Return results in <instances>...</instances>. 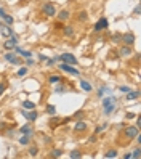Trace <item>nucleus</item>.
<instances>
[{"label": "nucleus", "mask_w": 141, "mask_h": 159, "mask_svg": "<svg viewBox=\"0 0 141 159\" xmlns=\"http://www.w3.org/2000/svg\"><path fill=\"white\" fill-rule=\"evenodd\" d=\"M138 133H140V129L136 125H128V127H124L122 138H125V140H133Z\"/></svg>", "instance_id": "2"}, {"label": "nucleus", "mask_w": 141, "mask_h": 159, "mask_svg": "<svg viewBox=\"0 0 141 159\" xmlns=\"http://www.w3.org/2000/svg\"><path fill=\"white\" fill-rule=\"evenodd\" d=\"M124 159H132V153H127V154L124 156Z\"/></svg>", "instance_id": "43"}, {"label": "nucleus", "mask_w": 141, "mask_h": 159, "mask_svg": "<svg viewBox=\"0 0 141 159\" xmlns=\"http://www.w3.org/2000/svg\"><path fill=\"white\" fill-rule=\"evenodd\" d=\"M135 15H140V5H136V8H135Z\"/></svg>", "instance_id": "44"}, {"label": "nucleus", "mask_w": 141, "mask_h": 159, "mask_svg": "<svg viewBox=\"0 0 141 159\" xmlns=\"http://www.w3.org/2000/svg\"><path fill=\"white\" fill-rule=\"evenodd\" d=\"M27 74V66L26 67H21V69L16 73V77H24V75Z\"/></svg>", "instance_id": "26"}, {"label": "nucleus", "mask_w": 141, "mask_h": 159, "mask_svg": "<svg viewBox=\"0 0 141 159\" xmlns=\"http://www.w3.org/2000/svg\"><path fill=\"white\" fill-rule=\"evenodd\" d=\"M122 42L125 43V45H133V43H135V34L133 32L122 34Z\"/></svg>", "instance_id": "10"}, {"label": "nucleus", "mask_w": 141, "mask_h": 159, "mask_svg": "<svg viewBox=\"0 0 141 159\" xmlns=\"http://www.w3.org/2000/svg\"><path fill=\"white\" fill-rule=\"evenodd\" d=\"M39 59H40V61H47V56H44V55H39Z\"/></svg>", "instance_id": "42"}, {"label": "nucleus", "mask_w": 141, "mask_h": 159, "mask_svg": "<svg viewBox=\"0 0 141 159\" xmlns=\"http://www.w3.org/2000/svg\"><path fill=\"white\" fill-rule=\"evenodd\" d=\"M69 158H70V159H79V158H82V154H80V151L74 149V151H70Z\"/></svg>", "instance_id": "23"}, {"label": "nucleus", "mask_w": 141, "mask_h": 159, "mask_svg": "<svg viewBox=\"0 0 141 159\" xmlns=\"http://www.w3.org/2000/svg\"><path fill=\"white\" fill-rule=\"evenodd\" d=\"M79 18H80V21H85V19H87V13H85V11H82Z\"/></svg>", "instance_id": "38"}, {"label": "nucleus", "mask_w": 141, "mask_h": 159, "mask_svg": "<svg viewBox=\"0 0 141 159\" xmlns=\"http://www.w3.org/2000/svg\"><path fill=\"white\" fill-rule=\"evenodd\" d=\"M29 141H31V135H24V133H23V137L19 138V145H27Z\"/></svg>", "instance_id": "21"}, {"label": "nucleus", "mask_w": 141, "mask_h": 159, "mask_svg": "<svg viewBox=\"0 0 141 159\" xmlns=\"http://www.w3.org/2000/svg\"><path fill=\"white\" fill-rule=\"evenodd\" d=\"M5 90H7V85L3 84V82H0V97H2L3 93H5Z\"/></svg>", "instance_id": "33"}, {"label": "nucleus", "mask_w": 141, "mask_h": 159, "mask_svg": "<svg viewBox=\"0 0 141 159\" xmlns=\"http://www.w3.org/2000/svg\"><path fill=\"white\" fill-rule=\"evenodd\" d=\"M63 32H64V35H66V37H72V35H74V27L72 26H64V29H63Z\"/></svg>", "instance_id": "18"}, {"label": "nucleus", "mask_w": 141, "mask_h": 159, "mask_svg": "<svg viewBox=\"0 0 141 159\" xmlns=\"http://www.w3.org/2000/svg\"><path fill=\"white\" fill-rule=\"evenodd\" d=\"M74 117H76V119H82V117H84V111H77V113L74 114Z\"/></svg>", "instance_id": "35"}, {"label": "nucleus", "mask_w": 141, "mask_h": 159, "mask_svg": "<svg viewBox=\"0 0 141 159\" xmlns=\"http://www.w3.org/2000/svg\"><path fill=\"white\" fill-rule=\"evenodd\" d=\"M72 2H76V0H72Z\"/></svg>", "instance_id": "46"}, {"label": "nucleus", "mask_w": 141, "mask_h": 159, "mask_svg": "<svg viewBox=\"0 0 141 159\" xmlns=\"http://www.w3.org/2000/svg\"><path fill=\"white\" fill-rule=\"evenodd\" d=\"M26 64H27V66H32V64H34V59H31V58H26Z\"/></svg>", "instance_id": "39"}, {"label": "nucleus", "mask_w": 141, "mask_h": 159, "mask_svg": "<svg viewBox=\"0 0 141 159\" xmlns=\"http://www.w3.org/2000/svg\"><path fill=\"white\" fill-rule=\"evenodd\" d=\"M2 24H3V23H0V26H2Z\"/></svg>", "instance_id": "45"}, {"label": "nucleus", "mask_w": 141, "mask_h": 159, "mask_svg": "<svg viewBox=\"0 0 141 159\" xmlns=\"http://www.w3.org/2000/svg\"><path fill=\"white\" fill-rule=\"evenodd\" d=\"M40 11L45 15V16L53 18L55 15H56V7H55L52 2H45V3H42V5H40Z\"/></svg>", "instance_id": "3"}, {"label": "nucleus", "mask_w": 141, "mask_h": 159, "mask_svg": "<svg viewBox=\"0 0 141 159\" xmlns=\"http://www.w3.org/2000/svg\"><path fill=\"white\" fill-rule=\"evenodd\" d=\"M104 158H117V149H114V148H112V149H108V151L104 153Z\"/></svg>", "instance_id": "20"}, {"label": "nucleus", "mask_w": 141, "mask_h": 159, "mask_svg": "<svg viewBox=\"0 0 141 159\" xmlns=\"http://www.w3.org/2000/svg\"><path fill=\"white\" fill-rule=\"evenodd\" d=\"M16 45H18V37H16V35H11L8 40H5V43H3V48H5V50H13Z\"/></svg>", "instance_id": "7"}, {"label": "nucleus", "mask_w": 141, "mask_h": 159, "mask_svg": "<svg viewBox=\"0 0 141 159\" xmlns=\"http://www.w3.org/2000/svg\"><path fill=\"white\" fill-rule=\"evenodd\" d=\"M23 108L24 109H35V105L32 101H23Z\"/></svg>", "instance_id": "22"}, {"label": "nucleus", "mask_w": 141, "mask_h": 159, "mask_svg": "<svg viewBox=\"0 0 141 159\" xmlns=\"http://www.w3.org/2000/svg\"><path fill=\"white\" fill-rule=\"evenodd\" d=\"M52 156H53V158H61V156H63V151H61V149H53V151H52Z\"/></svg>", "instance_id": "28"}, {"label": "nucleus", "mask_w": 141, "mask_h": 159, "mask_svg": "<svg viewBox=\"0 0 141 159\" xmlns=\"http://www.w3.org/2000/svg\"><path fill=\"white\" fill-rule=\"evenodd\" d=\"M0 34H2V37H7V39H10L11 35H15V32L11 31V27L8 24H2V26H0Z\"/></svg>", "instance_id": "9"}, {"label": "nucleus", "mask_w": 141, "mask_h": 159, "mask_svg": "<svg viewBox=\"0 0 141 159\" xmlns=\"http://www.w3.org/2000/svg\"><path fill=\"white\" fill-rule=\"evenodd\" d=\"M58 59L63 61V63H66V64H70V66H76L77 64V58L74 56L72 53H63V55L58 56Z\"/></svg>", "instance_id": "4"}, {"label": "nucleus", "mask_w": 141, "mask_h": 159, "mask_svg": "<svg viewBox=\"0 0 141 159\" xmlns=\"http://www.w3.org/2000/svg\"><path fill=\"white\" fill-rule=\"evenodd\" d=\"M2 19L5 21V24H8V26L13 24V16H10V15H5V16H3Z\"/></svg>", "instance_id": "25"}, {"label": "nucleus", "mask_w": 141, "mask_h": 159, "mask_svg": "<svg viewBox=\"0 0 141 159\" xmlns=\"http://www.w3.org/2000/svg\"><path fill=\"white\" fill-rule=\"evenodd\" d=\"M80 87H82V90H84V92H92V90H93L92 84L87 82V81H84V79H80Z\"/></svg>", "instance_id": "17"}, {"label": "nucleus", "mask_w": 141, "mask_h": 159, "mask_svg": "<svg viewBox=\"0 0 141 159\" xmlns=\"http://www.w3.org/2000/svg\"><path fill=\"white\" fill-rule=\"evenodd\" d=\"M45 113H47V114H50V116H55V114H56V108H55L53 105H47Z\"/></svg>", "instance_id": "19"}, {"label": "nucleus", "mask_w": 141, "mask_h": 159, "mask_svg": "<svg viewBox=\"0 0 141 159\" xmlns=\"http://www.w3.org/2000/svg\"><path fill=\"white\" fill-rule=\"evenodd\" d=\"M132 53H133L132 45H124L122 48L119 50V55H120V56H132Z\"/></svg>", "instance_id": "11"}, {"label": "nucleus", "mask_w": 141, "mask_h": 159, "mask_svg": "<svg viewBox=\"0 0 141 159\" xmlns=\"http://www.w3.org/2000/svg\"><path fill=\"white\" fill-rule=\"evenodd\" d=\"M3 58H5L8 63H11V64H19V63H21V61H19V58H18L15 53H7Z\"/></svg>", "instance_id": "12"}, {"label": "nucleus", "mask_w": 141, "mask_h": 159, "mask_svg": "<svg viewBox=\"0 0 141 159\" xmlns=\"http://www.w3.org/2000/svg\"><path fill=\"white\" fill-rule=\"evenodd\" d=\"M108 26H109L108 18H100V19H98V23L95 24V31H96V32H100V31H103V29H108Z\"/></svg>", "instance_id": "8"}, {"label": "nucleus", "mask_w": 141, "mask_h": 159, "mask_svg": "<svg viewBox=\"0 0 141 159\" xmlns=\"http://www.w3.org/2000/svg\"><path fill=\"white\" fill-rule=\"evenodd\" d=\"M138 98H140V92H138V90H130V92H127V100L128 101L138 100Z\"/></svg>", "instance_id": "14"}, {"label": "nucleus", "mask_w": 141, "mask_h": 159, "mask_svg": "<svg viewBox=\"0 0 141 159\" xmlns=\"http://www.w3.org/2000/svg\"><path fill=\"white\" fill-rule=\"evenodd\" d=\"M112 42H122V34H114L112 35Z\"/></svg>", "instance_id": "29"}, {"label": "nucleus", "mask_w": 141, "mask_h": 159, "mask_svg": "<svg viewBox=\"0 0 141 159\" xmlns=\"http://www.w3.org/2000/svg\"><path fill=\"white\" fill-rule=\"evenodd\" d=\"M21 114H23V116H24V117H26L29 122H34V121H37V117H39V113H37L35 109H24Z\"/></svg>", "instance_id": "6"}, {"label": "nucleus", "mask_w": 141, "mask_h": 159, "mask_svg": "<svg viewBox=\"0 0 141 159\" xmlns=\"http://www.w3.org/2000/svg\"><path fill=\"white\" fill-rule=\"evenodd\" d=\"M5 10H3V8H0V18H3V16H5Z\"/></svg>", "instance_id": "41"}, {"label": "nucleus", "mask_w": 141, "mask_h": 159, "mask_svg": "<svg viewBox=\"0 0 141 159\" xmlns=\"http://www.w3.org/2000/svg\"><path fill=\"white\" fill-rule=\"evenodd\" d=\"M135 117H136V127L140 129V127H141V117L140 116H135Z\"/></svg>", "instance_id": "40"}, {"label": "nucleus", "mask_w": 141, "mask_h": 159, "mask_svg": "<svg viewBox=\"0 0 141 159\" xmlns=\"http://www.w3.org/2000/svg\"><path fill=\"white\" fill-rule=\"evenodd\" d=\"M106 127H108V124H103V125H98L96 129H95V133H101L103 132V130L106 129Z\"/></svg>", "instance_id": "31"}, {"label": "nucleus", "mask_w": 141, "mask_h": 159, "mask_svg": "<svg viewBox=\"0 0 141 159\" xmlns=\"http://www.w3.org/2000/svg\"><path fill=\"white\" fill-rule=\"evenodd\" d=\"M119 90H120V92H124V93H127V92H130V87H128V85H122V87H119Z\"/></svg>", "instance_id": "32"}, {"label": "nucleus", "mask_w": 141, "mask_h": 159, "mask_svg": "<svg viewBox=\"0 0 141 159\" xmlns=\"http://www.w3.org/2000/svg\"><path fill=\"white\" fill-rule=\"evenodd\" d=\"M60 69L64 71V73H68V74H72V75H80V71L79 69H76V67L70 66V64H66V63H61Z\"/></svg>", "instance_id": "5"}, {"label": "nucleus", "mask_w": 141, "mask_h": 159, "mask_svg": "<svg viewBox=\"0 0 141 159\" xmlns=\"http://www.w3.org/2000/svg\"><path fill=\"white\" fill-rule=\"evenodd\" d=\"M135 116H136L135 113H127V116H125V117H127L128 121H130V119H135Z\"/></svg>", "instance_id": "37"}, {"label": "nucleus", "mask_w": 141, "mask_h": 159, "mask_svg": "<svg viewBox=\"0 0 141 159\" xmlns=\"http://www.w3.org/2000/svg\"><path fill=\"white\" fill-rule=\"evenodd\" d=\"M74 130H76V132H85V130H87V124H85L84 121H77V124L74 125Z\"/></svg>", "instance_id": "16"}, {"label": "nucleus", "mask_w": 141, "mask_h": 159, "mask_svg": "<svg viewBox=\"0 0 141 159\" xmlns=\"http://www.w3.org/2000/svg\"><path fill=\"white\" fill-rule=\"evenodd\" d=\"M70 18V11L69 10H63V11H60L58 13V19L63 23V21H66V19H69Z\"/></svg>", "instance_id": "15"}, {"label": "nucleus", "mask_w": 141, "mask_h": 159, "mask_svg": "<svg viewBox=\"0 0 141 159\" xmlns=\"http://www.w3.org/2000/svg\"><path fill=\"white\" fill-rule=\"evenodd\" d=\"M132 158H135V159H138V158H141V149L140 148H136L135 151L132 153Z\"/></svg>", "instance_id": "30"}, {"label": "nucleus", "mask_w": 141, "mask_h": 159, "mask_svg": "<svg viewBox=\"0 0 141 159\" xmlns=\"http://www.w3.org/2000/svg\"><path fill=\"white\" fill-rule=\"evenodd\" d=\"M116 106H117L116 98L109 97V98H104V100H103V109H104V114H106V116H111L112 111L116 109Z\"/></svg>", "instance_id": "1"}, {"label": "nucleus", "mask_w": 141, "mask_h": 159, "mask_svg": "<svg viewBox=\"0 0 141 159\" xmlns=\"http://www.w3.org/2000/svg\"><path fill=\"white\" fill-rule=\"evenodd\" d=\"M19 132H21V133H24V135H31V137L34 135V130H32V125H31V124L23 125L21 129H19Z\"/></svg>", "instance_id": "13"}, {"label": "nucleus", "mask_w": 141, "mask_h": 159, "mask_svg": "<svg viewBox=\"0 0 141 159\" xmlns=\"http://www.w3.org/2000/svg\"><path fill=\"white\" fill-rule=\"evenodd\" d=\"M48 82L50 84H58L60 82V75H48Z\"/></svg>", "instance_id": "24"}, {"label": "nucleus", "mask_w": 141, "mask_h": 159, "mask_svg": "<svg viewBox=\"0 0 141 159\" xmlns=\"http://www.w3.org/2000/svg\"><path fill=\"white\" fill-rule=\"evenodd\" d=\"M64 90H66V87L64 85H60V87H56V89H55V92H56V93H63Z\"/></svg>", "instance_id": "34"}, {"label": "nucleus", "mask_w": 141, "mask_h": 159, "mask_svg": "<svg viewBox=\"0 0 141 159\" xmlns=\"http://www.w3.org/2000/svg\"><path fill=\"white\" fill-rule=\"evenodd\" d=\"M37 153H39L37 146H31V148H29V154H31L32 158H35V156H37Z\"/></svg>", "instance_id": "27"}, {"label": "nucleus", "mask_w": 141, "mask_h": 159, "mask_svg": "<svg viewBox=\"0 0 141 159\" xmlns=\"http://www.w3.org/2000/svg\"><path fill=\"white\" fill-rule=\"evenodd\" d=\"M104 92H106V89H104V87H101V89H98V97H103V95H104Z\"/></svg>", "instance_id": "36"}]
</instances>
